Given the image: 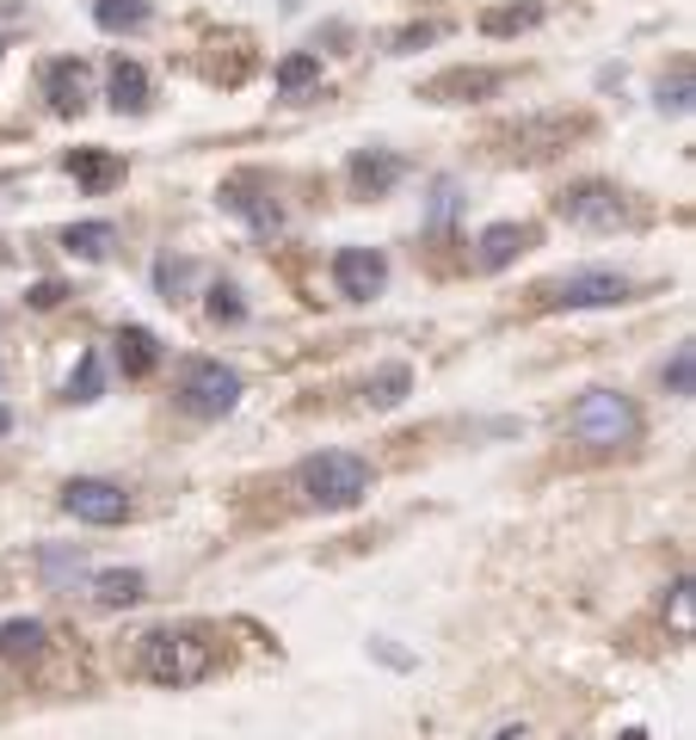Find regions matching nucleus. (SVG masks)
<instances>
[{
  "label": "nucleus",
  "mask_w": 696,
  "mask_h": 740,
  "mask_svg": "<svg viewBox=\"0 0 696 740\" xmlns=\"http://www.w3.org/2000/svg\"><path fill=\"white\" fill-rule=\"evenodd\" d=\"M136 666H142V679L149 685L191 691V685H204V679L223 673V642H216L210 629H149Z\"/></svg>",
  "instance_id": "1"
},
{
  "label": "nucleus",
  "mask_w": 696,
  "mask_h": 740,
  "mask_svg": "<svg viewBox=\"0 0 696 740\" xmlns=\"http://www.w3.org/2000/svg\"><path fill=\"white\" fill-rule=\"evenodd\" d=\"M592 130H598V124L585 112H524V117H511V124H493L488 149L499 154V161L536 167V161H555V154H567L573 142H585Z\"/></svg>",
  "instance_id": "2"
},
{
  "label": "nucleus",
  "mask_w": 696,
  "mask_h": 740,
  "mask_svg": "<svg viewBox=\"0 0 696 740\" xmlns=\"http://www.w3.org/2000/svg\"><path fill=\"white\" fill-rule=\"evenodd\" d=\"M290 481L315 513H352V506H364V493L377 488V469L358 451H315L296 463Z\"/></svg>",
  "instance_id": "3"
},
{
  "label": "nucleus",
  "mask_w": 696,
  "mask_h": 740,
  "mask_svg": "<svg viewBox=\"0 0 696 740\" xmlns=\"http://www.w3.org/2000/svg\"><path fill=\"white\" fill-rule=\"evenodd\" d=\"M641 407L622 389H585L573 407H567V438L585 444V451H629L641 444Z\"/></svg>",
  "instance_id": "4"
},
{
  "label": "nucleus",
  "mask_w": 696,
  "mask_h": 740,
  "mask_svg": "<svg viewBox=\"0 0 696 740\" xmlns=\"http://www.w3.org/2000/svg\"><path fill=\"white\" fill-rule=\"evenodd\" d=\"M241 396H246L241 371L223 364V359H186V364H179V377H173V401H179V414H191V419L235 414Z\"/></svg>",
  "instance_id": "5"
},
{
  "label": "nucleus",
  "mask_w": 696,
  "mask_h": 740,
  "mask_svg": "<svg viewBox=\"0 0 696 740\" xmlns=\"http://www.w3.org/2000/svg\"><path fill=\"white\" fill-rule=\"evenodd\" d=\"M555 216L580 235H617V228L635 223V204L610 179H573V186L555 191Z\"/></svg>",
  "instance_id": "6"
},
{
  "label": "nucleus",
  "mask_w": 696,
  "mask_h": 740,
  "mask_svg": "<svg viewBox=\"0 0 696 740\" xmlns=\"http://www.w3.org/2000/svg\"><path fill=\"white\" fill-rule=\"evenodd\" d=\"M536 297H543V309H622L635 303V278L617 266H580L555 278V285H543Z\"/></svg>",
  "instance_id": "7"
},
{
  "label": "nucleus",
  "mask_w": 696,
  "mask_h": 740,
  "mask_svg": "<svg viewBox=\"0 0 696 740\" xmlns=\"http://www.w3.org/2000/svg\"><path fill=\"white\" fill-rule=\"evenodd\" d=\"M333 290L345 303H377L389 290V253L382 247H339L333 253Z\"/></svg>",
  "instance_id": "8"
},
{
  "label": "nucleus",
  "mask_w": 696,
  "mask_h": 740,
  "mask_svg": "<svg viewBox=\"0 0 696 740\" xmlns=\"http://www.w3.org/2000/svg\"><path fill=\"white\" fill-rule=\"evenodd\" d=\"M62 513L80 518V525H124L130 518V493L105 481V475H75L62 488Z\"/></svg>",
  "instance_id": "9"
},
{
  "label": "nucleus",
  "mask_w": 696,
  "mask_h": 740,
  "mask_svg": "<svg viewBox=\"0 0 696 740\" xmlns=\"http://www.w3.org/2000/svg\"><path fill=\"white\" fill-rule=\"evenodd\" d=\"M216 198H223V210H235L253 235H278L283 228V210H278V198H271V186H265V173H228Z\"/></svg>",
  "instance_id": "10"
},
{
  "label": "nucleus",
  "mask_w": 696,
  "mask_h": 740,
  "mask_svg": "<svg viewBox=\"0 0 696 740\" xmlns=\"http://www.w3.org/2000/svg\"><path fill=\"white\" fill-rule=\"evenodd\" d=\"M43 99H50V112L80 117L87 105H93V68H87L80 57H56V62H43Z\"/></svg>",
  "instance_id": "11"
},
{
  "label": "nucleus",
  "mask_w": 696,
  "mask_h": 740,
  "mask_svg": "<svg viewBox=\"0 0 696 740\" xmlns=\"http://www.w3.org/2000/svg\"><path fill=\"white\" fill-rule=\"evenodd\" d=\"M506 87V68H444L419 87V99H432V105H469V99H493Z\"/></svg>",
  "instance_id": "12"
},
{
  "label": "nucleus",
  "mask_w": 696,
  "mask_h": 740,
  "mask_svg": "<svg viewBox=\"0 0 696 740\" xmlns=\"http://www.w3.org/2000/svg\"><path fill=\"white\" fill-rule=\"evenodd\" d=\"M401 173H407V161L395 149H352L345 186H352V198H389L401 186Z\"/></svg>",
  "instance_id": "13"
},
{
  "label": "nucleus",
  "mask_w": 696,
  "mask_h": 740,
  "mask_svg": "<svg viewBox=\"0 0 696 740\" xmlns=\"http://www.w3.org/2000/svg\"><path fill=\"white\" fill-rule=\"evenodd\" d=\"M530 247H536V228H530V223H488V228H481V241H474V266H481V272H506L511 260H524Z\"/></svg>",
  "instance_id": "14"
},
{
  "label": "nucleus",
  "mask_w": 696,
  "mask_h": 740,
  "mask_svg": "<svg viewBox=\"0 0 696 740\" xmlns=\"http://www.w3.org/2000/svg\"><path fill=\"white\" fill-rule=\"evenodd\" d=\"M62 167L75 173V186L87 191V198H105L112 186H124V154L117 149H68Z\"/></svg>",
  "instance_id": "15"
},
{
  "label": "nucleus",
  "mask_w": 696,
  "mask_h": 740,
  "mask_svg": "<svg viewBox=\"0 0 696 740\" xmlns=\"http://www.w3.org/2000/svg\"><path fill=\"white\" fill-rule=\"evenodd\" d=\"M112 346H117V371H124V382H142V377L161 371V340H154L142 322H124Z\"/></svg>",
  "instance_id": "16"
},
{
  "label": "nucleus",
  "mask_w": 696,
  "mask_h": 740,
  "mask_svg": "<svg viewBox=\"0 0 696 740\" xmlns=\"http://www.w3.org/2000/svg\"><path fill=\"white\" fill-rule=\"evenodd\" d=\"M149 68H142V62L136 57H117L112 62V75H105V99H112L117 112H130V117H142L149 112Z\"/></svg>",
  "instance_id": "17"
},
{
  "label": "nucleus",
  "mask_w": 696,
  "mask_h": 740,
  "mask_svg": "<svg viewBox=\"0 0 696 740\" xmlns=\"http://www.w3.org/2000/svg\"><path fill=\"white\" fill-rule=\"evenodd\" d=\"M407 396H414V364H377V371L364 377V407H377V414L401 407Z\"/></svg>",
  "instance_id": "18"
},
{
  "label": "nucleus",
  "mask_w": 696,
  "mask_h": 740,
  "mask_svg": "<svg viewBox=\"0 0 696 740\" xmlns=\"http://www.w3.org/2000/svg\"><path fill=\"white\" fill-rule=\"evenodd\" d=\"M50 648V624L43 617H7L0 624V661H38Z\"/></svg>",
  "instance_id": "19"
},
{
  "label": "nucleus",
  "mask_w": 696,
  "mask_h": 740,
  "mask_svg": "<svg viewBox=\"0 0 696 740\" xmlns=\"http://www.w3.org/2000/svg\"><path fill=\"white\" fill-rule=\"evenodd\" d=\"M142 592H149L142 568H105V574H93V599H99V611H124V605H136Z\"/></svg>",
  "instance_id": "20"
},
{
  "label": "nucleus",
  "mask_w": 696,
  "mask_h": 740,
  "mask_svg": "<svg viewBox=\"0 0 696 740\" xmlns=\"http://www.w3.org/2000/svg\"><path fill=\"white\" fill-rule=\"evenodd\" d=\"M38 574H43V587L68 592V587H80V580H87V555L62 550V543H43V550H38Z\"/></svg>",
  "instance_id": "21"
},
{
  "label": "nucleus",
  "mask_w": 696,
  "mask_h": 740,
  "mask_svg": "<svg viewBox=\"0 0 696 740\" xmlns=\"http://www.w3.org/2000/svg\"><path fill=\"white\" fill-rule=\"evenodd\" d=\"M271 80H278V99H302L308 87H320V57L315 50H290Z\"/></svg>",
  "instance_id": "22"
},
{
  "label": "nucleus",
  "mask_w": 696,
  "mask_h": 740,
  "mask_svg": "<svg viewBox=\"0 0 696 740\" xmlns=\"http://www.w3.org/2000/svg\"><path fill=\"white\" fill-rule=\"evenodd\" d=\"M543 25V0H524V7H488L481 13V32L488 38H518V32H536Z\"/></svg>",
  "instance_id": "23"
},
{
  "label": "nucleus",
  "mask_w": 696,
  "mask_h": 740,
  "mask_svg": "<svg viewBox=\"0 0 696 740\" xmlns=\"http://www.w3.org/2000/svg\"><path fill=\"white\" fill-rule=\"evenodd\" d=\"M154 20V7L149 0H93V25L99 32H142V25Z\"/></svg>",
  "instance_id": "24"
},
{
  "label": "nucleus",
  "mask_w": 696,
  "mask_h": 740,
  "mask_svg": "<svg viewBox=\"0 0 696 740\" xmlns=\"http://www.w3.org/2000/svg\"><path fill=\"white\" fill-rule=\"evenodd\" d=\"M62 247H68L75 260H105L117 247V228L112 223H68L62 228Z\"/></svg>",
  "instance_id": "25"
},
{
  "label": "nucleus",
  "mask_w": 696,
  "mask_h": 740,
  "mask_svg": "<svg viewBox=\"0 0 696 740\" xmlns=\"http://www.w3.org/2000/svg\"><path fill=\"white\" fill-rule=\"evenodd\" d=\"M191 260H179V253H161L154 260V290H161V303H186V290H191Z\"/></svg>",
  "instance_id": "26"
},
{
  "label": "nucleus",
  "mask_w": 696,
  "mask_h": 740,
  "mask_svg": "<svg viewBox=\"0 0 696 740\" xmlns=\"http://www.w3.org/2000/svg\"><path fill=\"white\" fill-rule=\"evenodd\" d=\"M105 396V359L99 352H80V364H75V377H68V401H99Z\"/></svg>",
  "instance_id": "27"
},
{
  "label": "nucleus",
  "mask_w": 696,
  "mask_h": 740,
  "mask_svg": "<svg viewBox=\"0 0 696 740\" xmlns=\"http://www.w3.org/2000/svg\"><path fill=\"white\" fill-rule=\"evenodd\" d=\"M210 322H216V327H241L246 322V303H241V290H235V285H228V278H216V285H210Z\"/></svg>",
  "instance_id": "28"
},
{
  "label": "nucleus",
  "mask_w": 696,
  "mask_h": 740,
  "mask_svg": "<svg viewBox=\"0 0 696 740\" xmlns=\"http://www.w3.org/2000/svg\"><path fill=\"white\" fill-rule=\"evenodd\" d=\"M659 112H691V62H678L672 80H659Z\"/></svg>",
  "instance_id": "29"
},
{
  "label": "nucleus",
  "mask_w": 696,
  "mask_h": 740,
  "mask_svg": "<svg viewBox=\"0 0 696 740\" xmlns=\"http://www.w3.org/2000/svg\"><path fill=\"white\" fill-rule=\"evenodd\" d=\"M691 371H696V352H691V340H684V346L672 352V364H666V389H672L678 401L691 396Z\"/></svg>",
  "instance_id": "30"
},
{
  "label": "nucleus",
  "mask_w": 696,
  "mask_h": 740,
  "mask_svg": "<svg viewBox=\"0 0 696 740\" xmlns=\"http://www.w3.org/2000/svg\"><path fill=\"white\" fill-rule=\"evenodd\" d=\"M456 204H463V198H456V179H438V186H432V216H426V223H432V228H451Z\"/></svg>",
  "instance_id": "31"
},
{
  "label": "nucleus",
  "mask_w": 696,
  "mask_h": 740,
  "mask_svg": "<svg viewBox=\"0 0 696 740\" xmlns=\"http://www.w3.org/2000/svg\"><path fill=\"white\" fill-rule=\"evenodd\" d=\"M672 629H678V636H691V629H696V599H691V580H678V587H672Z\"/></svg>",
  "instance_id": "32"
},
{
  "label": "nucleus",
  "mask_w": 696,
  "mask_h": 740,
  "mask_svg": "<svg viewBox=\"0 0 696 740\" xmlns=\"http://www.w3.org/2000/svg\"><path fill=\"white\" fill-rule=\"evenodd\" d=\"M444 38V25H414V32H401L395 38V57H407V50H419V43H438Z\"/></svg>",
  "instance_id": "33"
},
{
  "label": "nucleus",
  "mask_w": 696,
  "mask_h": 740,
  "mask_svg": "<svg viewBox=\"0 0 696 740\" xmlns=\"http://www.w3.org/2000/svg\"><path fill=\"white\" fill-rule=\"evenodd\" d=\"M62 297H68V290H62L56 278H43V285H31V290H25V303H31V309H56Z\"/></svg>",
  "instance_id": "34"
},
{
  "label": "nucleus",
  "mask_w": 696,
  "mask_h": 740,
  "mask_svg": "<svg viewBox=\"0 0 696 740\" xmlns=\"http://www.w3.org/2000/svg\"><path fill=\"white\" fill-rule=\"evenodd\" d=\"M493 740H524V722H506V728H499Z\"/></svg>",
  "instance_id": "35"
},
{
  "label": "nucleus",
  "mask_w": 696,
  "mask_h": 740,
  "mask_svg": "<svg viewBox=\"0 0 696 740\" xmlns=\"http://www.w3.org/2000/svg\"><path fill=\"white\" fill-rule=\"evenodd\" d=\"M13 432V407H7V401H0V438Z\"/></svg>",
  "instance_id": "36"
},
{
  "label": "nucleus",
  "mask_w": 696,
  "mask_h": 740,
  "mask_svg": "<svg viewBox=\"0 0 696 740\" xmlns=\"http://www.w3.org/2000/svg\"><path fill=\"white\" fill-rule=\"evenodd\" d=\"M617 740H654V735H641V728H622V735Z\"/></svg>",
  "instance_id": "37"
}]
</instances>
